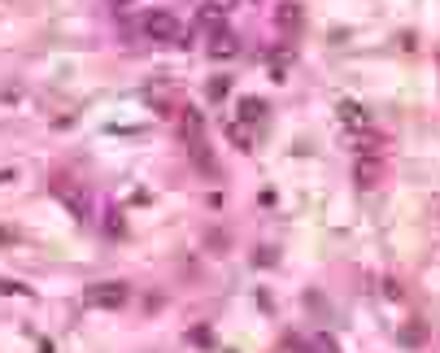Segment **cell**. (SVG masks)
Segmentation results:
<instances>
[{"mask_svg": "<svg viewBox=\"0 0 440 353\" xmlns=\"http://www.w3.org/2000/svg\"><path fill=\"white\" fill-rule=\"evenodd\" d=\"M127 301V283H96L88 288V305H122Z\"/></svg>", "mask_w": 440, "mask_h": 353, "instance_id": "cell-2", "label": "cell"}, {"mask_svg": "<svg viewBox=\"0 0 440 353\" xmlns=\"http://www.w3.org/2000/svg\"><path fill=\"white\" fill-rule=\"evenodd\" d=\"M231 5H236V0H210V9H214V13H218V9H223V13H227Z\"/></svg>", "mask_w": 440, "mask_h": 353, "instance_id": "cell-3", "label": "cell"}, {"mask_svg": "<svg viewBox=\"0 0 440 353\" xmlns=\"http://www.w3.org/2000/svg\"><path fill=\"white\" fill-rule=\"evenodd\" d=\"M118 5H131V0H118Z\"/></svg>", "mask_w": 440, "mask_h": 353, "instance_id": "cell-4", "label": "cell"}, {"mask_svg": "<svg viewBox=\"0 0 440 353\" xmlns=\"http://www.w3.org/2000/svg\"><path fill=\"white\" fill-rule=\"evenodd\" d=\"M140 35L157 39V44H179V39H183V31H179V18H174V13H166V9L144 13V18H140Z\"/></svg>", "mask_w": 440, "mask_h": 353, "instance_id": "cell-1", "label": "cell"}]
</instances>
